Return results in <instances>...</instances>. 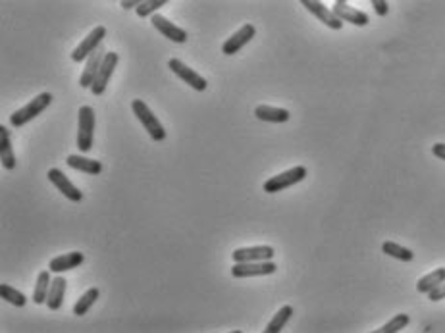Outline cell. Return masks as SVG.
Returning a JSON list of instances; mask_svg holds the SVG:
<instances>
[{
  "mask_svg": "<svg viewBox=\"0 0 445 333\" xmlns=\"http://www.w3.org/2000/svg\"><path fill=\"white\" fill-rule=\"evenodd\" d=\"M104 37H106V27L104 26L94 27L93 31L87 35L85 39H83V41L74 49V52H72V60L79 64V62H83L85 58H89L91 54H94V52L103 46Z\"/></svg>",
  "mask_w": 445,
  "mask_h": 333,
  "instance_id": "5b68a950",
  "label": "cell"
},
{
  "mask_svg": "<svg viewBox=\"0 0 445 333\" xmlns=\"http://www.w3.org/2000/svg\"><path fill=\"white\" fill-rule=\"evenodd\" d=\"M118 60H120V54H118V52H106L103 66L99 69V76H96L93 87H91V93H93L94 96H101V94L106 91V87H108L112 76H114V69L118 66Z\"/></svg>",
  "mask_w": 445,
  "mask_h": 333,
  "instance_id": "52a82bcc",
  "label": "cell"
},
{
  "mask_svg": "<svg viewBox=\"0 0 445 333\" xmlns=\"http://www.w3.org/2000/svg\"><path fill=\"white\" fill-rule=\"evenodd\" d=\"M47 178L51 180V183L54 185V187L60 191L64 197L68 198V200H72V203H81L83 200V193L79 191V189L72 183V181L66 178V173L62 170H58V168H52V170H49V173H47Z\"/></svg>",
  "mask_w": 445,
  "mask_h": 333,
  "instance_id": "30bf717a",
  "label": "cell"
},
{
  "mask_svg": "<svg viewBox=\"0 0 445 333\" xmlns=\"http://www.w3.org/2000/svg\"><path fill=\"white\" fill-rule=\"evenodd\" d=\"M230 333H243V332H240V330H235V332H230Z\"/></svg>",
  "mask_w": 445,
  "mask_h": 333,
  "instance_id": "d6a6232c",
  "label": "cell"
},
{
  "mask_svg": "<svg viewBox=\"0 0 445 333\" xmlns=\"http://www.w3.org/2000/svg\"><path fill=\"white\" fill-rule=\"evenodd\" d=\"M51 270H44L37 275V283H35L33 291V302L35 305H47L49 299V291H51Z\"/></svg>",
  "mask_w": 445,
  "mask_h": 333,
  "instance_id": "7402d4cb",
  "label": "cell"
},
{
  "mask_svg": "<svg viewBox=\"0 0 445 333\" xmlns=\"http://www.w3.org/2000/svg\"><path fill=\"white\" fill-rule=\"evenodd\" d=\"M372 8L376 12L378 16H387V12H389V4L385 2V0H372Z\"/></svg>",
  "mask_w": 445,
  "mask_h": 333,
  "instance_id": "f1b7e54d",
  "label": "cell"
},
{
  "mask_svg": "<svg viewBox=\"0 0 445 333\" xmlns=\"http://www.w3.org/2000/svg\"><path fill=\"white\" fill-rule=\"evenodd\" d=\"M442 283H445V268H437L434 272H430L420 278L419 282H417V291H419V293H424V295H430V293L434 289H437Z\"/></svg>",
  "mask_w": 445,
  "mask_h": 333,
  "instance_id": "44dd1931",
  "label": "cell"
},
{
  "mask_svg": "<svg viewBox=\"0 0 445 333\" xmlns=\"http://www.w3.org/2000/svg\"><path fill=\"white\" fill-rule=\"evenodd\" d=\"M409 324H411V316H407V314H397V316L392 318L389 322H385L382 327H378V330H374V332L370 333H399Z\"/></svg>",
  "mask_w": 445,
  "mask_h": 333,
  "instance_id": "4316f807",
  "label": "cell"
},
{
  "mask_svg": "<svg viewBox=\"0 0 445 333\" xmlns=\"http://www.w3.org/2000/svg\"><path fill=\"white\" fill-rule=\"evenodd\" d=\"M83 253H79V250H74V253H68V255H60V257L52 258L51 262H49V270L52 273H64L68 272V270H76L77 266L83 264Z\"/></svg>",
  "mask_w": 445,
  "mask_h": 333,
  "instance_id": "2e32d148",
  "label": "cell"
},
{
  "mask_svg": "<svg viewBox=\"0 0 445 333\" xmlns=\"http://www.w3.org/2000/svg\"><path fill=\"white\" fill-rule=\"evenodd\" d=\"M52 104V94L51 93H41L37 94L35 99H31L26 106H22L19 110H16L12 116H10V126L12 128H22V126H26L31 120H35L39 114H43L49 106Z\"/></svg>",
  "mask_w": 445,
  "mask_h": 333,
  "instance_id": "6da1fadb",
  "label": "cell"
},
{
  "mask_svg": "<svg viewBox=\"0 0 445 333\" xmlns=\"http://www.w3.org/2000/svg\"><path fill=\"white\" fill-rule=\"evenodd\" d=\"M99 297H101V291L96 289V287L87 289L85 293L77 299L76 305H74V314H76V316H85L87 312H89V308L93 307L94 302L99 300Z\"/></svg>",
  "mask_w": 445,
  "mask_h": 333,
  "instance_id": "d4e9b609",
  "label": "cell"
},
{
  "mask_svg": "<svg viewBox=\"0 0 445 333\" xmlns=\"http://www.w3.org/2000/svg\"><path fill=\"white\" fill-rule=\"evenodd\" d=\"M301 4H303V8H307L312 16L318 17L326 27H330V29H334V31H339L343 27L342 19L335 16L334 10L328 8L324 2H318V0H303Z\"/></svg>",
  "mask_w": 445,
  "mask_h": 333,
  "instance_id": "ba28073f",
  "label": "cell"
},
{
  "mask_svg": "<svg viewBox=\"0 0 445 333\" xmlns=\"http://www.w3.org/2000/svg\"><path fill=\"white\" fill-rule=\"evenodd\" d=\"M292 316H293V307L285 305V307L280 308L274 316H272V320L268 322V325H266V330L262 333H282V330L285 327V324L292 320Z\"/></svg>",
  "mask_w": 445,
  "mask_h": 333,
  "instance_id": "603a6c76",
  "label": "cell"
},
{
  "mask_svg": "<svg viewBox=\"0 0 445 333\" xmlns=\"http://www.w3.org/2000/svg\"><path fill=\"white\" fill-rule=\"evenodd\" d=\"M66 287L68 283L62 275H56L52 280L51 291H49V299H47V307L51 310H60L62 305H64V295H66Z\"/></svg>",
  "mask_w": 445,
  "mask_h": 333,
  "instance_id": "ffe728a7",
  "label": "cell"
},
{
  "mask_svg": "<svg viewBox=\"0 0 445 333\" xmlns=\"http://www.w3.org/2000/svg\"><path fill=\"white\" fill-rule=\"evenodd\" d=\"M131 108H133V114L137 116V120L141 121V126L145 128V131L151 135L153 141L156 143H160L166 139V129L160 123V120L156 118L153 114V110L149 108L145 104V101H141V99H135L133 103H131Z\"/></svg>",
  "mask_w": 445,
  "mask_h": 333,
  "instance_id": "7a4b0ae2",
  "label": "cell"
},
{
  "mask_svg": "<svg viewBox=\"0 0 445 333\" xmlns=\"http://www.w3.org/2000/svg\"><path fill=\"white\" fill-rule=\"evenodd\" d=\"M382 253L387 255V257L395 258V260H401V262H411L412 258H414V253H412L411 248L403 247V245L395 243V241H384L382 243Z\"/></svg>",
  "mask_w": 445,
  "mask_h": 333,
  "instance_id": "cb8c5ba5",
  "label": "cell"
},
{
  "mask_svg": "<svg viewBox=\"0 0 445 333\" xmlns=\"http://www.w3.org/2000/svg\"><path fill=\"white\" fill-rule=\"evenodd\" d=\"M0 162L6 170L16 168V154L12 148V139H10V131L6 126H0Z\"/></svg>",
  "mask_w": 445,
  "mask_h": 333,
  "instance_id": "ac0fdd59",
  "label": "cell"
},
{
  "mask_svg": "<svg viewBox=\"0 0 445 333\" xmlns=\"http://www.w3.org/2000/svg\"><path fill=\"white\" fill-rule=\"evenodd\" d=\"M332 10H334V14L342 19L343 24H353V26L357 27H364L370 24L369 14H364L362 10L353 8L351 4H347L345 0H335Z\"/></svg>",
  "mask_w": 445,
  "mask_h": 333,
  "instance_id": "8fae6325",
  "label": "cell"
},
{
  "mask_svg": "<svg viewBox=\"0 0 445 333\" xmlns=\"http://www.w3.org/2000/svg\"><path fill=\"white\" fill-rule=\"evenodd\" d=\"M255 116L260 121H270V123H285L292 118L289 110L285 108H278V106H268V104H260L255 108Z\"/></svg>",
  "mask_w": 445,
  "mask_h": 333,
  "instance_id": "d6986e66",
  "label": "cell"
},
{
  "mask_svg": "<svg viewBox=\"0 0 445 333\" xmlns=\"http://www.w3.org/2000/svg\"><path fill=\"white\" fill-rule=\"evenodd\" d=\"M235 264H247V262H270L274 258V248L270 245H258V247L235 248L231 253Z\"/></svg>",
  "mask_w": 445,
  "mask_h": 333,
  "instance_id": "8992f818",
  "label": "cell"
},
{
  "mask_svg": "<svg viewBox=\"0 0 445 333\" xmlns=\"http://www.w3.org/2000/svg\"><path fill=\"white\" fill-rule=\"evenodd\" d=\"M66 164H68L69 168L83 171V173H89V176H99L103 171V164L99 162V160H93V158H87L83 154H69Z\"/></svg>",
  "mask_w": 445,
  "mask_h": 333,
  "instance_id": "e0dca14e",
  "label": "cell"
},
{
  "mask_svg": "<svg viewBox=\"0 0 445 333\" xmlns=\"http://www.w3.org/2000/svg\"><path fill=\"white\" fill-rule=\"evenodd\" d=\"M166 2H168V0H143V2L139 4V8L135 10V12H137L139 17L154 16V14H156V10L166 6Z\"/></svg>",
  "mask_w": 445,
  "mask_h": 333,
  "instance_id": "83f0119b",
  "label": "cell"
},
{
  "mask_svg": "<svg viewBox=\"0 0 445 333\" xmlns=\"http://www.w3.org/2000/svg\"><path fill=\"white\" fill-rule=\"evenodd\" d=\"M278 270V266L270 262H247V264H235L231 268L233 278H257V275H272Z\"/></svg>",
  "mask_w": 445,
  "mask_h": 333,
  "instance_id": "5bb4252c",
  "label": "cell"
},
{
  "mask_svg": "<svg viewBox=\"0 0 445 333\" xmlns=\"http://www.w3.org/2000/svg\"><path fill=\"white\" fill-rule=\"evenodd\" d=\"M428 299L432 300V302H439V300L445 299V283H442L437 289H434L432 293L428 295Z\"/></svg>",
  "mask_w": 445,
  "mask_h": 333,
  "instance_id": "f546056e",
  "label": "cell"
},
{
  "mask_svg": "<svg viewBox=\"0 0 445 333\" xmlns=\"http://www.w3.org/2000/svg\"><path fill=\"white\" fill-rule=\"evenodd\" d=\"M255 35H257L255 26H253V24H245L241 29H237L235 33L231 35L230 39H226V43L222 44V52L224 54H228V56H231V54H237L245 44H249L251 41H253V37H255Z\"/></svg>",
  "mask_w": 445,
  "mask_h": 333,
  "instance_id": "7c38bea8",
  "label": "cell"
},
{
  "mask_svg": "<svg viewBox=\"0 0 445 333\" xmlns=\"http://www.w3.org/2000/svg\"><path fill=\"white\" fill-rule=\"evenodd\" d=\"M432 154L445 162V143H436V145L432 146Z\"/></svg>",
  "mask_w": 445,
  "mask_h": 333,
  "instance_id": "4dcf8cb0",
  "label": "cell"
},
{
  "mask_svg": "<svg viewBox=\"0 0 445 333\" xmlns=\"http://www.w3.org/2000/svg\"><path fill=\"white\" fill-rule=\"evenodd\" d=\"M104 56H106V51L101 46L99 51L87 58L83 74H81V77H79V85L83 87V89H91V87H93L94 79H96V76H99V69H101V66H103Z\"/></svg>",
  "mask_w": 445,
  "mask_h": 333,
  "instance_id": "9a60e30c",
  "label": "cell"
},
{
  "mask_svg": "<svg viewBox=\"0 0 445 333\" xmlns=\"http://www.w3.org/2000/svg\"><path fill=\"white\" fill-rule=\"evenodd\" d=\"M0 297L14 307H26L27 302V297L22 291L14 289L12 285H6V283H0Z\"/></svg>",
  "mask_w": 445,
  "mask_h": 333,
  "instance_id": "484cf974",
  "label": "cell"
},
{
  "mask_svg": "<svg viewBox=\"0 0 445 333\" xmlns=\"http://www.w3.org/2000/svg\"><path fill=\"white\" fill-rule=\"evenodd\" d=\"M168 68L176 74V76L180 77L181 81H185L187 85H191V89H195V91H206V79L201 74H197L195 69H191L187 64H183L178 58H170L168 62Z\"/></svg>",
  "mask_w": 445,
  "mask_h": 333,
  "instance_id": "9c48e42d",
  "label": "cell"
},
{
  "mask_svg": "<svg viewBox=\"0 0 445 333\" xmlns=\"http://www.w3.org/2000/svg\"><path fill=\"white\" fill-rule=\"evenodd\" d=\"M141 2H143V0H121V8H126V10L135 8L137 10Z\"/></svg>",
  "mask_w": 445,
  "mask_h": 333,
  "instance_id": "1f68e13d",
  "label": "cell"
},
{
  "mask_svg": "<svg viewBox=\"0 0 445 333\" xmlns=\"http://www.w3.org/2000/svg\"><path fill=\"white\" fill-rule=\"evenodd\" d=\"M307 178V168L305 166H295V168H289V170L282 171V173H278L274 178H268L265 181V193H280L283 189H289L293 185H297L301 181Z\"/></svg>",
  "mask_w": 445,
  "mask_h": 333,
  "instance_id": "277c9868",
  "label": "cell"
},
{
  "mask_svg": "<svg viewBox=\"0 0 445 333\" xmlns=\"http://www.w3.org/2000/svg\"><path fill=\"white\" fill-rule=\"evenodd\" d=\"M94 139V110L91 106L79 108V123H77V148L85 154L93 148Z\"/></svg>",
  "mask_w": 445,
  "mask_h": 333,
  "instance_id": "3957f363",
  "label": "cell"
},
{
  "mask_svg": "<svg viewBox=\"0 0 445 333\" xmlns=\"http://www.w3.org/2000/svg\"><path fill=\"white\" fill-rule=\"evenodd\" d=\"M151 24L153 27L158 31L160 35H164L166 39H170L174 43H185L187 41V31L185 29H181L176 24H171L168 17L160 16V14H154L153 19H151Z\"/></svg>",
  "mask_w": 445,
  "mask_h": 333,
  "instance_id": "4fadbf2b",
  "label": "cell"
}]
</instances>
